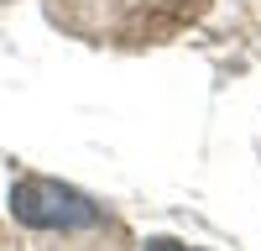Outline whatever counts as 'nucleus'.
I'll return each instance as SVG.
<instances>
[{
    "mask_svg": "<svg viewBox=\"0 0 261 251\" xmlns=\"http://www.w3.org/2000/svg\"><path fill=\"white\" fill-rule=\"evenodd\" d=\"M146 251H188V246H178V241H146Z\"/></svg>",
    "mask_w": 261,
    "mask_h": 251,
    "instance_id": "2",
    "label": "nucleus"
},
{
    "mask_svg": "<svg viewBox=\"0 0 261 251\" xmlns=\"http://www.w3.org/2000/svg\"><path fill=\"white\" fill-rule=\"evenodd\" d=\"M11 209L21 225L32 230H89L105 220V209L94 199H84L79 188H63L53 178H27L11 188Z\"/></svg>",
    "mask_w": 261,
    "mask_h": 251,
    "instance_id": "1",
    "label": "nucleus"
}]
</instances>
